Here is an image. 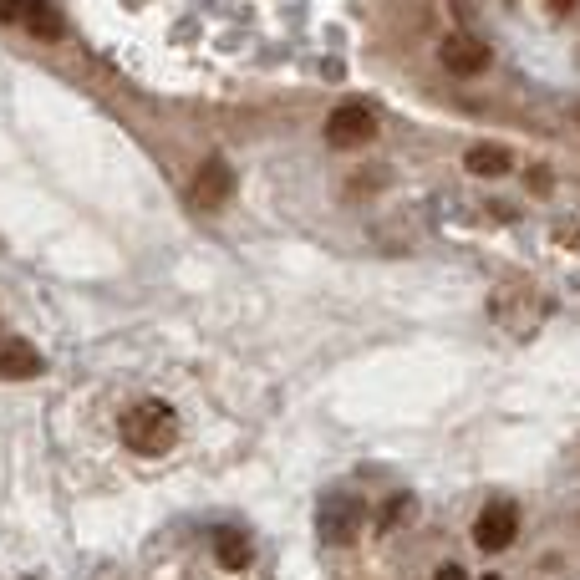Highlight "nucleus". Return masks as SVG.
Instances as JSON below:
<instances>
[{
  "instance_id": "obj_1",
  "label": "nucleus",
  "mask_w": 580,
  "mask_h": 580,
  "mask_svg": "<svg viewBox=\"0 0 580 580\" xmlns=\"http://www.w3.org/2000/svg\"><path fill=\"white\" fill-rule=\"evenodd\" d=\"M123 438L138 453H168L173 443H179V423H173V413L163 408V402H143V413H133L123 423Z\"/></svg>"
},
{
  "instance_id": "obj_2",
  "label": "nucleus",
  "mask_w": 580,
  "mask_h": 580,
  "mask_svg": "<svg viewBox=\"0 0 580 580\" xmlns=\"http://www.w3.org/2000/svg\"><path fill=\"white\" fill-rule=\"evenodd\" d=\"M326 138L336 148H357V143H372L377 138V112L367 102H341L331 118H326Z\"/></svg>"
},
{
  "instance_id": "obj_3",
  "label": "nucleus",
  "mask_w": 580,
  "mask_h": 580,
  "mask_svg": "<svg viewBox=\"0 0 580 580\" xmlns=\"http://www.w3.org/2000/svg\"><path fill=\"white\" fill-rule=\"evenodd\" d=\"M514 535H519V514H514L509 504H489V509L479 514V525H474V540H479V550H489V555L509 550Z\"/></svg>"
},
{
  "instance_id": "obj_4",
  "label": "nucleus",
  "mask_w": 580,
  "mask_h": 580,
  "mask_svg": "<svg viewBox=\"0 0 580 580\" xmlns=\"http://www.w3.org/2000/svg\"><path fill=\"white\" fill-rule=\"evenodd\" d=\"M189 199H194L199 209H219V204L229 199V168H224L219 158H209V163L194 173V189H189Z\"/></svg>"
},
{
  "instance_id": "obj_5",
  "label": "nucleus",
  "mask_w": 580,
  "mask_h": 580,
  "mask_svg": "<svg viewBox=\"0 0 580 580\" xmlns=\"http://www.w3.org/2000/svg\"><path fill=\"white\" fill-rule=\"evenodd\" d=\"M443 62H448L453 72H484V67H489V46L474 41V36H448V41H443Z\"/></svg>"
},
{
  "instance_id": "obj_6",
  "label": "nucleus",
  "mask_w": 580,
  "mask_h": 580,
  "mask_svg": "<svg viewBox=\"0 0 580 580\" xmlns=\"http://www.w3.org/2000/svg\"><path fill=\"white\" fill-rule=\"evenodd\" d=\"M41 372V357L21 341H6L0 346V377H36Z\"/></svg>"
},
{
  "instance_id": "obj_7",
  "label": "nucleus",
  "mask_w": 580,
  "mask_h": 580,
  "mask_svg": "<svg viewBox=\"0 0 580 580\" xmlns=\"http://www.w3.org/2000/svg\"><path fill=\"white\" fill-rule=\"evenodd\" d=\"M509 148H494V143H484V148H474L469 153V168L474 173H484V179H499V173H509Z\"/></svg>"
},
{
  "instance_id": "obj_8",
  "label": "nucleus",
  "mask_w": 580,
  "mask_h": 580,
  "mask_svg": "<svg viewBox=\"0 0 580 580\" xmlns=\"http://www.w3.org/2000/svg\"><path fill=\"white\" fill-rule=\"evenodd\" d=\"M21 21H26L41 41H56V36H62V21H56V16L41 6V0H21Z\"/></svg>"
},
{
  "instance_id": "obj_9",
  "label": "nucleus",
  "mask_w": 580,
  "mask_h": 580,
  "mask_svg": "<svg viewBox=\"0 0 580 580\" xmlns=\"http://www.w3.org/2000/svg\"><path fill=\"white\" fill-rule=\"evenodd\" d=\"M219 565L245 570V565H250V540H245V535H219Z\"/></svg>"
},
{
  "instance_id": "obj_10",
  "label": "nucleus",
  "mask_w": 580,
  "mask_h": 580,
  "mask_svg": "<svg viewBox=\"0 0 580 580\" xmlns=\"http://www.w3.org/2000/svg\"><path fill=\"white\" fill-rule=\"evenodd\" d=\"M408 509H413V499H397L392 509H382V530H387V525H397V519H408Z\"/></svg>"
},
{
  "instance_id": "obj_11",
  "label": "nucleus",
  "mask_w": 580,
  "mask_h": 580,
  "mask_svg": "<svg viewBox=\"0 0 580 580\" xmlns=\"http://www.w3.org/2000/svg\"><path fill=\"white\" fill-rule=\"evenodd\" d=\"M0 21H21V0H0Z\"/></svg>"
},
{
  "instance_id": "obj_12",
  "label": "nucleus",
  "mask_w": 580,
  "mask_h": 580,
  "mask_svg": "<svg viewBox=\"0 0 580 580\" xmlns=\"http://www.w3.org/2000/svg\"><path fill=\"white\" fill-rule=\"evenodd\" d=\"M438 580H469V575H463V565H443V570H438Z\"/></svg>"
},
{
  "instance_id": "obj_13",
  "label": "nucleus",
  "mask_w": 580,
  "mask_h": 580,
  "mask_svg": "<svg viewBox=\"0 0 580 580\" xmlns=\"http://www.w3.org/2000/svg\"><path fill=\"white\" fill-rule=\"evenodd\" d=\"M550 11H570V0H550Z\"/></svg>"
},
{
  "instance_id": "obj_14",
  "label": "nucleus",
  "mask_w": 580,
  "mask_h": 580,
  "mask_svg": "<svg viewBox=\"0 0 580 580\" xmlns=\"http://www.w3.org/2000/svg\"><path fill=\"white\" fill-rule=\"evenodd\" d=\"M484 580H499V575H484Z\"/></svg>"
}]
</instances>
